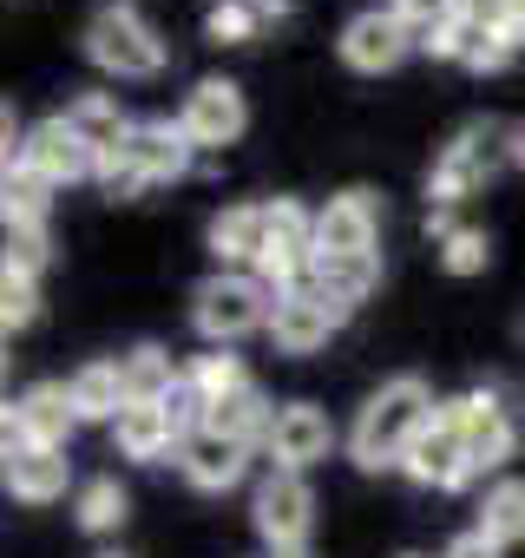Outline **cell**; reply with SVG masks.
Listing matches in <instances>:
<instances>
[{
    "instance_id": "8d00e7d4",
    "label": "cell",
    "mask_w": 525,
    "mask_h": 558,
    "mask_svg": "<svg viewBox=\"0 0 525 558\" xmlns=\"http://www.w3.org/2000/svg\"><path fill=\"white\" fill-rule=\"evenodd\" d=\"M512 53H518V40H505L499 27H486V40H479V53H473L466 66H473V73H505V66H512Z\"/></svg>"
},
{
    "instance_id": "7402d4cb",
    "label": "cell",
    "mask_w": 525,
    "mask_h": 558,
    "mask_svg": "<svg viewBox=\"0 0 525 558\" xmlns=\"http://www.w3.org/2000/svg\"><path fill=\"white\" fill-rule=\"evenodd\" d=\"M112 447H119V460H138V466H151V460H164V453L178 447V427H171V414H164V408H151V401H132V408L112 421Z\"/></svg>"
},
{
    "instance_id": "9c48e42d",
    "label": "cell",
    "mask_w": 525,
    "mask_h": 558,
    "mask_svg": "<svg viewBox=\"0 0 525 558\" xmlns=\"http://www.w3.org/2000/svg\"><path fill=\"white\" fill-rule=\"evenodd\" d=\"M375 236H381V204L362 184L335 191L316 210V256H375Z\"/></svg>"
},
{
    "instance_id": "74e56055",
    "label": "cell",
    "mask_w": 525,
    "mask_h": 558,
    "mask_svg": "<svg viewBox=\"0 0 525 558\" xmlns=\"http://www.w3.org/2000/svg\"><path fill=\"white\" fill-rule=\"evenodd\" d=\"M440 558H505V551H499V545H492V538H486V532L473 525V532H460V538H453V545H447Z\"/></svg>"
},
{
    "instance_id": "7c38bea8",
    "label": "cell",
    "mask_w": 525,
    "mask_h": 558,
    "mask_svg": "<svg viewBox=\"0 0 525 558\" xmlns=\"http://www.w3.org/2000/svg\"><path fill=\"white\" fill-rule=\"evenodd\" d=\"M21 165H34L47 184H86V178H99V158L80 145V132L66 119H40L27 132V145H21Z\"/></svg>"
},
{
    "instance_id": "4dcf8cb0",
    "label": "cell",
    "mask_w": 525,
    "mask_h": 558,
    "mask_svg": "<svg viewBox=\"0 0 525 558\" xmlns=\"http://www.w3.org/2000/svg\"><path fill=\"white\" fill-rule=\"evenodd\" d=\"M256 27H262V14L249 8V0H217V8L204 14V40L210 47H243V40H256Z\"/></svg>"
},
{
    "instance_id": "603a6c76",
    "label": "cell",
    "mask_w": 525,
    "mask_h": 558,
    "mask_svg": "<svg viewBox=\"0 0 525 558\" xmlns=\"http://www.w3.org/2000/svg\"><path fill=\"white\" fill-rule=\"evenodd\" d=\"M66 395H73V414H80V421H106V427L132 408L125 368H119V362H86V368L66 381Z\"/></svg>"
},
{
    "instance_id": "ac0fdd59",
    "label": "cell",
    "mask_w": 525,
    "mask_h": 558,
    "mask_svg": "<svg viewBox=\"0 0 525 558\" xmlns=\"http://www.w3.org/2000/svg\"><path fill=\"white\" fill-rule=\"evenodd\" d=\"M309 290L349 323L375 290H381V256H316V276H309Z\"/></svg>"
},
{
    "instance_id": "3957f363",
    "label": "cell",
    "mask_w": 525,
    "mask_h": 558,
    "mask_svg": "<svg viewBox=\"0 0 525 558\" xmlns=\"http://www.w3.org/2000/svg\"><path fill=\"white\" fill-rule=\"evenodd\" d=\"M86 60L112 80H151V73H164V40L151 34V21L132 0H106L86 21Z\"/></svg>"
},
{
    "instance_id": "6da1fadb",
    "label": "cell",
    "mask_w": 525,
    "mask_h": 558,
    "mask_svg": "<svg viewBox=\"0 0 525 558\" xmlns=\"http://www.w3.org/2000/svg\"><path fill=\"white\" fill-rule=\"evenodd\" d=\"M434 388L420 375H394L368 395V408L355 414V434H349V460L362 473H381V466H401L407 447L420 440V427L434 421Z\"/></svg>"
},
{
    "instance_id": "9a60e30c",
    "label": "cell",
    "mask_w": 525,
    "mask_h": 558,
    "mask_svg": "<svg viewBox=\"0 0 525 558\" xmlns=\"http://www.w3.org/2000/svg\"><path fill=\"white\" fill-rule=\"evenodd\" d=\"M270 250V204H230L210 217V256L217 269H256Z\"/></svg>"
},
{
    "instance_id": "ab89813d",
    "label": "cell",
    "mask_w": 525,
    "mask_h": 558,
    "mask_svg": "<svg viewBox=\"0 0 525 558\" xmlns=\"http://www.w3.org/2000/svg\"><path fill=\"white\" fill-rule=\"evenodd\" d=\"M492 8L499 0H453V14H466V21H492Z\"/></svg>"
},
{
    "instance_id": "8992f818",
    "label": "cell",
    "mask_w": 525,
    "mask_h": 558,
    "mask_svg": "<svg viewBox=\"0 0 525 558\" xmlns=\"http://www.w3.org/2000/svg\"><path fill=\"white\" fill-rule=\"evenodd\" d=\"M249 519H256V532H262V545H270V551H303V545H309V525H316V493H309V480L270 466V480H262L256 499H249Z\"/></svg>"
},
{
    "instance_id": "60d3db41",
    "label": "cell",
    "mask_w": 525,
    "mask_h": 558,
    "mask_svg": "<svg viewBox=\"0 0 525 558\" xmlns=\"http://www.w3.org/2000/svg\"><path fill=\"white\" fill-rule=\"evenodd\" d=\"M249 8H256L262 21H283V14H290V0H249Z\"/></svg>"
},
{
    "instance_id": "ffe728a7",
    "label": "cell",
    "mask_w": 525,
    "mask_h": 558,
    "mask_svg": "<svg viewBox=\"0 0 525 558\" xmlns=\"http://www.w3.org/2000/svg\"><path fill=\"white\" fill-rule=\"evenodd\" d=\"M60 119L80 132V145H86L93 158H119V151L132 145V132H138V125L119 112V99H112V93H80Z\"/></svg>"
},
{
    "instance_id": "83f0119b",
    "label": "cell",
    "mask_w": 525,
    "mask_h": 558,
    "mask_svg": "<svg viewBox=\"0 0 525 558\" xmlns=\"http://www.w3.org/2000/svg\"><path fill=\"white\" fill-rule=\"evenodd\" d=\"M184 381L204 395V408H217L223 395H236V388H249V375H243V362L230 355V349H210V355H197L191 368H184Z\"/></svg>"
},
{
    "instance_id": "d590c367",
    "label": "cell",
    "mask_w": 525,
    "mask_h": 558,
    "mask_svg": "<svg viewBox=\"0 0 525 558\" xmlns=\"http://www.w3.org/2000/svg\"><path fill=\"white\" fill-rule=\"evenodd\" d=\"M388 8H394L414 34H434L440 21H453V0H388Z\"/></svg>"
},
{
    "instance_id": "f1b7e54d",
    "label": "cell",
    "mask_w": 525,
    "mask_h": 558,
    "mask_svg": "<svg viewBox=\"0 0 525 558\" xmlns=\"http://www.w3.org/2000/svg\"><path fill=\"white\" fill-rule=\"evenodd\" d=\"M53 256V236L47 223H8V250H0V269H14V276H40Z\"/></svg>"
},
{
    "instance_id": "836d02e7",
    "label": "cell",
    "mask_w": 525,
    "mask_h": 558,
    "mask_svg": "<svg viewBox=\"0 0 525 558\" xmlns=\"http://www.w3.org/2000/svg\"><path fill=\"white\" fill-rule=\"evenodd\" d=\"M434 250H440V263H447L453 276H479V269L492 263V243H486V230H466V223H460L447 243H434Z\"/></svg>"
},
{
    "instance_id": "7a4b0ae2",
    "label": "cell",
    "mask_w": 525,
    "mask_h": 558,
    "mask_svg": "<svg viewBox=\"0 0 525 558\" xmlns=\"http://www.w3.org/2000/svg\"><path fill=\"white\" fill-rule=\"evenodd\" d=\"M270 316H277V296L262 290L249 269H217V276H204L197 296H191V329L210 349H230V342H243L256 329H270Z\"/></svg>"
},
{
    "instance_id": "5b68a950",
    "label": "cell",
    "mask_w": 525,
    "mask_h": 558,
    "mask_svg": "<svg viewBox=\"0 0 525 558\" xmlns=\"http://www.w3.org/2000/svg\"><path fill=\"white\" fill-rule=\"evenodd\" d=\"M401 473H407L414 486H434V493H460V486L479 473L473 453H466V434H460V401H440V408H434V421H427L420 440L407 447Z\"/></svg>"
},
{
    "instance_id": "4316f807",
    "label": "cell",
    "mask_w": 525,
    "mask_h": 558,
    "mask_svg": "<svg viewBox=\"0 0 525 558\" xmlns=\"http://www.w3.org/2000/svg\"><path fill=\"white\" fill-rule=\"evenodd\" d=\"M53 191L60 184H47L34 165H8V184H0V217L8 223H47V210H53Z\"/></svg>"
},
{
    "instance_id": "277c9868",
    "label": "cell",
    "mask_w": 525,
    "mask_h": 558,
    "mask_svg": "<svg viewBox=\"0 0 525 558\" xmlns=\"http://www.w3.org/2000/svg\"><path fill=\"white\" fill-rule=\"evenodd\" d=\"M499 158H512V132H499L492 119H466V125L453 132V145L434 158V178H427L434 210L466 204V197L492 178V165H499Z\"/></svg>"
},
{
    "instance_id": "d6a6232c",
    "label": "cell",
    "mask_w": 525,
    "mask_h": 558,
    "mask_svg": "<svg viewBox=\"0 0 525 558\" xmlns=\"http://www.w3.org/2000/svg\"><path fill=\"white\" fill-rule=\"evenodd\" d=\"M270 243H283V250H316V217H309L296 197H277V204H270Z\"/></svg>"
},
{
    "instance_id": "f6af8a7d",
    "label": "cell",
    "mask_w": 525,
    "mask_h": 558,
    "mask_svg": "<svg viewBox=\"0 0 525 558\" xmlns=\"http://www.w3.org/2000/svg\"><path fill=\"white\" fill-rule=\"evenodd\" d=\"M407 558H420V551H407Z\"/></svg>"
},
{
    "instance_id": "30bf717a",
    "label": "cell",
    "mask_w": 525,
    "mask_h": 558,
    "mask_svg": "<svg viewBox=\"0 0 525 558\" xmlns=\"http://www.w3.org/2000/svg\"><path fill=\"white\" fill-rule=\"evenodd\" d=\"M80 427L66 381H34L21 401H8V447H66Z\"/></svg>"
},
{
    "instance_id": "4fadbf2b",
    "label": "cell",
    "mask_w": 525,
    "mask_h": 558,
    "mask_svg": "<svg viewBox=\"0 0 525 558\" xmlns=\"http://www.w3.org/2000/svg\"><path fill=\"white\" fill-rule=\"evenodd\" d=\"M329 447H335V427H329V414H322V408H309V401H290V408L277 414L270 440H262V453H270L283 473H303V466H316Z\"/></svg>"
},
{
    "instance_id": "e575fe53",
    "label": "cell",
    "mask_w": 525,
    "mask_h": 558,
    "mask_svg": "<svg viewBox=\"0 0 525 558\" xmlns=\"http://www.w3.org/2000/svg\"><path fill=\"white\" fill-rule=\"evenodd\" d=\"M145 184H151V178H145V171H138V165H132L125 151H119V158H99V191H106L112 204H132V197H138Z\"/></svg>"
},
{
    "instance_id": "f546056e",
    "label": "cell",
    "mask_w": 525,
    "mask_h": 558,
    "mask_svg": "<svg viewBox=\"0 0 525 558\" xmlns=\"http://www.w3.org/2000/svg\"><path fill=\"white\" fill-rule=\"evenodd\" d=\"M479 40H486V21H466V14H453V21H440L434 34H420V53H434V60H473L479 53Z\"/></svg>"
},
{
    "instance_id": "8fae6325",
    "label": "cell",
    "mask_w": 525,
    "mask_h": 558,
    "mask_svg": "<svg viewBox=\"0 0 525 558\" xmlns=\"http://www.w3.org/2000/svg\"><path fill=\"white\" fill-rule=\"evenodd\" d=\"M460 434H466V453H473L479 473H499L518 447V427H512V408L499 401V388L460 395Z\"/></svg>"
},
{
    "instance_id": "52a82bcc",
    "label": "cell",
    "mask_w": 525,
    "mask_h": 558,
    "mask_svg": "<svg viewBox=\"0 0 525 558\" xmlns=\"http://www.w3.org/2000/svg\"><path fill=\"white\" fill-rule=\"evenodd\" d=\"M178 125L191 132V145H197V151H223V145H236V138H243V125H249L243 86H236V80H197V86L184 93Z\"/></svg>"
},
{
    "instance_id": "1f68e13d",
    "label": "cell",
    "mask_w": 525,
    "mask_h": 558,
    "mask_svg": "<svg viewBox=\"0 0 525 558\" xmlns=\"http://www.w3.org/2000/svg\"><path fill=\"white\" fill-rule=\"evenodd\" d=\"M34 316H40V290H34V276L0 269V323H8V336H14V329H27Z\"/></svg>"
},
{
    "instance_id": "ba28073f",
    "label": "cell",
    "mask_w": 525,
    "mask_h": 558,
    "mask_svg": "<svg viewBox=\"0 0 525 558\" xmlns=\"http://www.w3.org/2000/svg\"><path fill=\"white\" fill-rule=\"evenodd\" d=\"M414 47H420V34H414L394 8H368V14H355V21L342 27V60H349L355 73H394Z\"/></svg>"
},
{
    "instance_id": "b9f144b4",
    "label": "cell",
    "mask_w": 525,
    "mask_h": 558,
    "mask_svg": "<svg viewBox=\"0 0 525 558\" xmlns=\"http://www.w3.org/2000/svg\"><path fill=\"white\" fill-rule=\"evenodd\" d=\"M512 165L525 171V125H512Z\"/></svg>"
},
{
    "instance_id": "2e32d148",
    "label": "cell",
    "mask_w": 525,
    "mask_h": 558,
    "mask_svg": "<svg viewBox=\"0 0 525 558\" xmlns=\"http://www.w3.org/2000/svg\"><path fill=\"white\" fill-rule=\"evenodd\" d=\"M125 158H132V165H138L151 184H178V178H191V165H197V145H191V132H184L178 119H145V125L132 132Z\"/></svg>"
},
{
    "instance_id": "e0dca14e",
    "label": "cell",
    "mask_w": 525,
    "mask_h": 558,
    "mask_svg": "<svg viewBox=\"0 0 525 558\" xmlns=\"http://www.w3.org/2000/svg\"><path fill=\"white\" fill-rule=\"evenodd\" d=\"M342 329V316L316 296V290H290V296H277V316H270V342L283 349V355H316L329 336Z\"/></svg>"
},
{
    "instance_id": "d6986e66",
    "label": "cell",
    "mask_w": 525,
    "mask_h": 558,
    "mask_svg": "<svg viewBox=\"0 0 525 558\" xmlns=\"http://www.w3.org/2000/svg\"><path fill=\"white\" fill-rule=\"evenodd\" d=\"M73 486V460L66 447H8V493L27 506H53Z\"/></svg>"
},
{
    "instance_id": "ee69618b",
    "label": "cell",
    "mask_w": 525,
    "mask_h": 558,
    "mask_svg": "<svg viewBox=\"0 0 525 558\" xmlns=\"http://www.w3.org/2000/svg\"><path fill=\"white\" fill-rule=\"evenodd\" d=\"M99 558H125V551H99Z\"/></svg>"
},
{
    "instance_id": "7bdbcfd3",
    "label": "cell",
    "mask_w": 525,
    "mask_h": 558,
    "mask_svg": "<svg viewBox=\"0 0 525 558\" xmlns=\"http://www.w3.org/2000/svg\"><path fill=\"white\" fill-rule=\"evenodd\" d=\"M270 558H309V551H270Z\"/></svg>"
},
{
    "instance_id": "d4e9b609",
    "label": "cell",
    "mask_w": 525,
    "mask_h": 558,
    "mask_svg": "<svg viewBox=\"0 0 525 558\" xmlns=\"http://www.w3.org/2000/svg\"><path fill=\"white\" fill-rule=\"evenodd\" d=\"M479 532L505 551V545H525V480H492L486 499H479Z\"/></svg>"
},
{
    "instance_id": "5bb4252c",
    "label": "cell",
    "mask_w": 525,
    "mask_h": 558,
    "mask_svg": "<svg viewBox=\"0 0 525 558\" xmlns=\"http://www.w3.org/2000/svg\"><path fill=\"white\" fill-rule=\"evenodd\" d=\"M178 466H184V480H191L197 493H230V486L249 473V447H243V440H230V434L197 427V434H184V440H178Z\"/></svg>"
},
{
    "instance_id": "f35d334b",
    "label": "cell",
    "mask_w": 525,
    "mask_h": 558,
    "mask_svg": "<svg viewBox=\"0 0 525 558\" xmlns=\"http://www.w3.org/2000/svg\"><path fill=\"white\" fill-rule=\"evenodd\" d=\"M486 27H499L505 40H518L525 47V0H499V8H492V21Z\"/></svg>"
},
{
    "instance_id": "cb8c5ba5",
    "label": "cell",
    "mask_w": 525,
    "mask_h": 558,
    "mask_svg": "<svg viewBox=\"0 0 525 558\" xmlns=\"http://www.w3.org/2000/svg\"><path fill=\"white\" fill-rule=\"evenodd\" d=\"M119 368H125V395L132 401H151V408H164L171 395H178V368H171V349H158V342H138L132 355H119Z\"/></svg>"
},
{
    "instance_id": "484cf974",
    "label": "cell",
    "mask_w": 525,
    "mask_h": 558,
    "mask_svg": "<svg viewBox=\"0 0 525 558\" xmlns=\"http://www.w3.org/2000/svg\"><path fill=\"white\" fill-rule=\"evenodd\" d=\"M125 512H132V499H125V486H119L112 473H99V480H86V486L73 493V519H80V532H93V538L119 532Z\"/></svg>"
},
{
    "instance_id": "44dd1931",
    "label": "cell",
    "mask_w": 525,
    "mask_h": 558,
    "mask_svg": "<svg viewBox=\"0 0 525 558\" xmlns=\"http://www.w3.org/2000/svg\"><path fill=\"white\" fill-rule=\"evenodd\" d=\"M277 414H283V408L249 381V388L223 395V401L204 414V427H210V434H230V440H243V447H262V440H270V427H277Z\"/></svg>"
}]
</instances>
